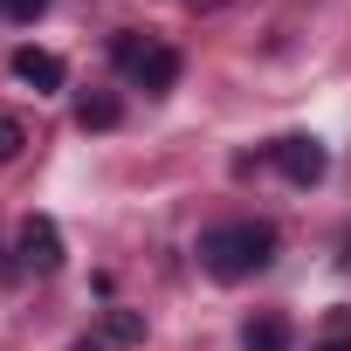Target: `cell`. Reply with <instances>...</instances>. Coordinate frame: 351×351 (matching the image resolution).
<instances>
[{
	"label": "cell",
	"mask_w": 351,
	"mask_h": 351,
	"mask_svg": "<svg viewBox=\"0 0 351 351\" xmlns=\"http://www.w3.org/2000/svg\"><path fill=\"white\" fill-rule=\"evenodd\" d=\"M14 255H21V269H35V276H56V269H62V228H56L49 214L21 221V241H14Z\"/></svg>",
	"instance_id": "obj_4"
},
{
	"label": "cell",
	"mask_w": 351,
	"mask_h": 351,
	"mask_svg": "<svg viewBox=\"0 0 351 351\" xmlns=\"http://www.w3.org/2000/svg\"><path fill=\"white\" fill-rule=\"evenodd\" d=\"M117 117H124V104H117L110 90H97V97L76 104V124H83V131H117Z\"/></svg>",
	"instance_id": "obj_7"
},
{
	"label": "cell",
	"mask_w": 351,
	"mask_h": 351,
	"mask_svg": "<svg viewBox=\"0 0 351 351\" xmlns=\"http://www.w3.org/2000/svg\"><path fill=\"white\" fill-rule=\"evenodd\" d=\"M49 0H0V21H35Z\"/></svg>",
	"instance_id": "obj_11"
},
{
	"label": "cell",
	"mask_w": 351,
	"mask_h": 351,
	"mask_svg": "<svg viewBox=\"0 0 351 351\" xmlns=\"http://www.w3.org/2000/svg\"><path fill=\"white\" fill-rule=\"evenodd\" d=\"M21 145H28V124H21L14 110H0V165H14V158H21Z\"/></svg>",
	"instance_id": "obj_8"
},
{
	"label": "cell",
	"mask_w": 351,
	"mask_h": 351,
	"mask_svg": "<svg viewBox=\"0 0 351 351\" xmlns=\"http://www.w3.org/2000/svg\"><path fill=\"white\" fill-rule=\"evenodd\" d=\"M241 351H289V317H276V310L248 317L241 324Z\"/></svg>",
	"instance_id": "obj_6"
},
{
	"label": "cell",
	"mask_w": 351,
	"mask_h": 351,
	"mask_svg": "<svg viewBox=\"0 0 351 351\" xmlns=\"http://www.w3.org/2000/svg\"><path fill=\"white\" fill-rule=\"evenodd\" d=\"M344 262H351V241H344Z\"/></svg>",
	"instance_id": "obj_13"
},
{
	"label": "cell",
	"mask_w": 351,
	"mask_h": 351,
	"mask_svg": "<svg viewBox=\"0 0 351 351\" xmlns=\"http://www.w3.org/2000/svg\"><path fill=\"white\" fill-rule=\"evenodd\" d=\"M310 351H351V310H337V317H330V330H324Z\"/></svg>",
	"instance_id": "obj_10"
},
{
	"label": "cell",
	"mask_w": 351,
	"mask_h": 351,
	"mask_svg": "<svg viewBox=\"0 0 351 351\" xmlns=\"http://www.w3.org/2000/svg\"><path fill=\"white\" fill-rule=\"evenodd\" d=\"M276 262V228L269 221H221L200 234V269L221 282H248Z\"/></svg>",
	"instance_id": "obj_1"
},
{
	"label": "cell",
	"mask_w": 351,
	"mask_h": 351,
	"mask_svg": "<svg viewBox=\"0 0 351 351\" xmlns=\"http://www.w3.org/2000/svg\"><path fill=\"white\" fill-rule=\"evenodd\" d=\"M69 351H104V344H97V337H76V344H69Z\"/></svg>",
	"instance_id": "obj_12"
},
{
	"label": "cell",
	"mask_w": 351,
	"mask_h": 351,
	"mask_svg": "<svg viewBox=\"0 0 351 351\" xmlns=\"http://www.w3.org/2000/svg\"><path fill=\"white\" fill-rule=\"evenodd\" d=\"M276 172L289 186H317L324 172H330V152H324V138H310V131H296V138H276Z\"/></svg>",
	"instance_id": "obj_3"
},
{
	"label": "cell",
	"mask_w": 351,
	"mask_h": 351,
	"mask_svg": "<svg viewBox=\"0 0 351 351\" xmlns=\"http://www.w3.org/2000/svg\"><path fill=\"white\" fill-rule=\"evenodd\" d=\"M14 76H21L28 90H42V97H49V90H62V76H69V69H62V56H49V49H14Z\"/></svg>",
	"instance_id": "obj_5"
},
{
	"label": "cell",
	"mask_w": 351,
	"mask_h": 351,
	"mask_svg": "<svg viewBox=\"0 0 351 351\" xmlns=\"http://www.w3.org/2000/svg\"><path fill=\"white\" fill-rule=\"evenodd\" d=\"M104 330H110L117 344H138V337H145V317H138V310H110V317H104Z\"/></svg>",
	"instance_id": "obj_9"
},
{
	"label": "cell",
	"mask_w": 351,
	"mask_h": 351,
	"mask_svg": "<svg viewBox=\"0 0 351 351\" xmlns=\"http://www.w3.org/2000/svg\"><path fill=\"white\" fill-rule=\"evenodd\" d=\"M117 69L131 76V90H145V97H165L172 83H180V56H172L165 42H152V35H117Z\"/></svg>",
	"instance_id": "obj_2"
}]
</instances>
